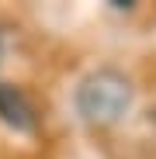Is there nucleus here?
I'll return each mask as SVG.
<instances>
[{"label":"nucleus","instance_id":"obj_1","mask_svg":"<svg viewBox=\"0 0 156 159\" xmlns=\"http://www.w3.org/2000/svg\"><path fill=\"white\" fill-rule=\"evenodd\" d=\"M132 107V83L118 69H97L76 87V111L90 125H115Z\"/></svg>","mask_w":156,"mask_h":159},{"label":"nucleus","instance_id":"obj_2","mask_svg":"<svg viewBox=\"0 0 156 159\" xmlns=\"http://www.w3.org/2000/svg\"><path fill=\"white\" fill-rule=\"evenodd\" d=\"M0 118L11 128H17V131H31L35 128V107L28 104V97L21 90H14L7 83H0Z\"/></svg>","mask_w":156,"mask_h":159},{"label":"nucleus","instance_id":"obj_3","mask_svg":"<svg viewBox=\"0 0 156 159\" xmlns=\"http://www.w3.org/2000/svg\"><path fill=\"white\" fill-rule=\"evenodd\" d=\"M0 59H4V42H0Z\"/></svg>","mask_w":156,"mask_h":159}]
</instances>
